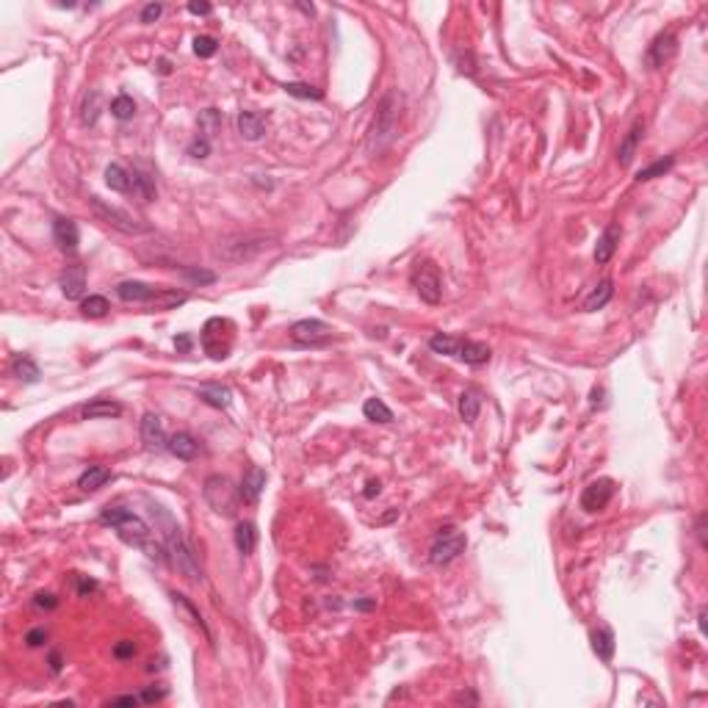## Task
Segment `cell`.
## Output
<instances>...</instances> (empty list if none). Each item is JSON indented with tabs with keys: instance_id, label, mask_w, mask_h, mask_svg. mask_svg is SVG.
I'll return each instance as SVG.
<instances>
[{
	"instance_id": "obj_1",
	"label": "cell",
	"mask_w": 708,
	"mask_h": 708,
	"mask_svg": "<svg viewBox=\"0 0 708 708\" xmlns=\"http://www.w3.org/2000/svg\"><path fill=\"white\" fill-rule=\"evenodd\" d=\"M150 512L155 518V529H161V537H164V545H166V553L172 559V565L177 568V573L183 578H188L191 584H202L205 575H202V568H199V559L191 548V542L185 539L183 529L175 523V518L158 506V504H150Z\"/></svg>"
},
{
	"instance_id": "obj_2",
	"label": "cell",
	"mask_w": 708,
	"mask_h": 708,
	"mask_svg": "<svg viewBox=\"0 0 708 708\" xmlns=\"http://www.w3.org/2000/svg\"><path fill=\"white\" fill-rule=\"evenodd\" d=\"M100 523L111 526V529L119 534V539H122L125 545H133V548L144 551L147 559H152V562H158V565L166 562V551L152 539V529H150L138 515H133L131 509H125V506H105V509L100 512Z\"/></svg>"
},
{
	"instance_id": "obj_3",
	"label": "cell",
	"mask_w": 708,
	"mask_h": 708,
	"mask_svg": "<svg viewBox=\"0 0 708 708\" xmlns=\"http://www.w3.org/2000/svg\"><path fill=\"white\" fill-rule=\"evenodd\" d=\"M398 119H401V94L398 91H388L376 108V117L371 122V131H368V141H365V150L368 155H379L385 152L398 136Z\"/></svg>"
},
{
	"instance_id": "obj_4",
	"label": "cell",
	"mask_w": 708,
	"mask_h": 708,
	"mask_svg": "<svg viewBox=\"0 0 708 708\" xmlns=\"http://www.w3.org/2000/svg\"><path fill=\"white\" fill-rule=\"evenodd\" d=\"M277 247V235L271 232H232L227 238H221L216 247V255L227 263H244L258 258L261 252Z\"/></svg>"
},
{
	"instance_id": "obj_5",
	"label": "cell",
	"mask_w": 708,
	"mask_h": 708,
	"mask_svg": "<svg viewBox=\"0 0 708 708\" xmlns=\"http://www.w3.org/2000/svg\"><path fill=\"white\" fill-rule=\"evenodd\" d=\"M88 208L97 216V221H103V224H108V227H114V230H119L125 235H144V232H150L147 224H141L128 211H122V208H117V205H111V202H105L100 197H88Z\"/></svg>"
},
{
	"instance_id": "obj_6",
	"label": "cell",
	"mask_w": 708,
	"mask_h": 708,
	"mask_svg": "<svg viewBox=\"0 0 708 708\" xmlns=\"http://www.w3.org/2000/svg\"><path fill=\"white\" fill-rule=\"evenodd\" d=\"M202 495H205V501L211 504V509L219 512V515H224V518L235 515V506H238V498H241V495L235 492L232 482H230L227 476H221V473H214V476L205 479Z\"/></svg>"
},
{
	"instance_id": "obj_7",
	"label": "cell",
	"mask_w": 708,
	"mask_h": 708,
	"mask_svg": "<svg viewBox=\"0 0 708 708\" xmlns=\"http://www.w3.org/2000/svg\"><path fill=\"white\" fill-rule=\"evenodd\" d=\"M199 343L214 360H224L232 349V324L227 318H211L199 332Z\"/></svg>"
},
{
	"instance_id": "obj_8",
	"label": "cell",
	"mask_w": 708,
	"mask_h": 708,
	"mask_svg": "<svg viewBox=\"0 0 708 708\" xmlns=\"http://www.w3.org/2000/svg\"><path fill=\"white\" fill-rule=\"evenodd\" d=\"M465 545H468V537L462 534V531L457 529H442L438 537H435V542H432V551H429V562L435 565V568H442V565H451L462 551H465Z\"/></svg>"
},
{
	"instance_id": "obj_9",
	"label": "cell",
	"mask_w": 708,
	"mask_h": 708,
	"mask_svg": "<svg viewBox=\"0 0 708 708\" xmlns=\"http://www.w3.org/2000/svg\"><path fill=\"white\" fill-rule=\"evenodd\" d=\"M412 288H415V294H418L426 305H438L442 296V282H440V274H438V266L435 263L418 266V271L412 274Z\"/></svg>"
},
{
	"instance_id": "obj_10",
	"label": "cell",
	"mask_w": 708,
	"mask_h": 708,
	"mask_svg": "<svg viewBox=\"0 0 708 708\" xmlns=\"http://www.w3.org/2000/svg\"><path fill=\"white\" fill-rule=\"evenodd\" d=\"M288 335H291V341L296 346H318V343L332 338V327L318 321V318H302L288 329Z\"/></svg>"
},
{
	"instance_id": "obj_11",
	"label": "cell",
	"mask_w": 708,
	"mask_h": 708,
	"mask_svg": "<svg viewBox=\"0 0 708 708\" xmlns=\"http://www.w3.org/2000/svg\"><path fill=\"white\" fill-rule=\"evenodd\" d=\"M615 495V482L612 479H598L592 485L584 487L581 492V509L584 512H601Z\"/></svg>"
},
{
	"instance_id": "obj_12",
	"label": "cell",
	"mask_w": 708,
	"mask_h": 708,
	"mask_svg": "<svg viewBox=\"0 0 708 708\" xmlns=\"http://www.w3.org/2000/svg\"><path fill=\"white\" fill-rule=\"evenodd\" d=\"M675 50H678V39H675V34H672V31H662V34L650 42V47H648L645 61H648V67H650V70H659V67H664V64L675 55Z\"/></svg>"
},
{
	"instance_id": "obj_13",
	"label": "cell",
	"mask_w": 708,
	"mask_h": 708,
	"mask_svg": "<svg viewBox=\"0 0 708 708\" xmlns=\"http://www.w3.org/2000/svg\"><path fill=\"white\" fill-rule=\"evenodd\" d=\"M58 285H61V294H64L67 299H81L84 291H86V266H81V263L67 266V268L61 271Z\"/></svg>"
},
{
	"instance_id": "obj_14",
	"label": "cell",
	"mask_w": 708,
	"mask_h": 708,
	"mask_svg": "<svg viewBox=\"0 0 708 708\" xmlns=\"http://www.w3.org/2000/svg\"><path fill=\"white\" fill-rule=\"evenodd\" d=\"M158 294H161V291H158L155 285H147V282H138V280H125V282L117 285V296H119L122 302L150 305V302H155Z\"/></svg>"
},
{
	"instance_id": "obj_15",
	"label": "cell",
	"mask_w": 708,
	"mask_h": 708,
	"mask_svg": "<svg viewBox=\"0 0 708 708\" xmlns=\"http://www.w3.org/2000/svg\"><path fill=\"white\" fill-rule=\"evenodd\" d=\"M141 440L147 448H152V451H161V448H166V429H164V421H161V415H155V412H147L144 418H141Z\"/></svg>"
},
{
	"instance_id": "obj_16",
	"label": "cell",
	"mask_w": 708,
	"mask_h": 708,
	"mask_svg": "<svg viewBox=\"0 0 708 708\" xmlns=\"http://www.w3.org/2000/svg\"><path fill=\"white\" fill-rule=\"evenodd\" d=\"M263 487H266V471L263 468H258V465H252V468L244 473V479H241L238 495H241V501H247V504H258V498L263 495Z\"/></svg>"
},
{
	"instance_id": "obj_17",
	"label": "cell",
	"mask_w": 708,
	"mask_h": 708,
	"mask_svg": "<svg viewBox=\"0 0 708 708\" xmlns=\"http://www.w3.org/2000/svg\"><path fill=\"white\" fill-rule=\"evenodd\" d=\"M642 136H645V122H634L631 131L622 136V141H620V147H617V164L622 169L631 166V161H634V155H636V150H639Z\"/></svg>"
},
{
	"instance_id": "obj_18",
	"label": "cell",
	"mask_w": 708,
	"mask_h": 708,
	"mask_svg": "<svg viewBox=\"0 0 708 708\" xmlns=\"http://www.w3.org/2000/svg\"><path fill=\"white\" fill-rule=\"evenodd\" d=\"M53 241L58 244V249L75 252V249H78V241H81L78 224L72 219H55L53 221Z\"/></svg>"
},
{
	"instance_id": "obj_19",
	"label": "cell",
	"mask_w": 708,
	"mask_h": 708,
	"mask_svg": "<svg viewBox=\"0 0 708 708\" xmlns=\"http://www.w3.org/2000/svg\"><path fill=\"white\" fill-rule=\"evenodd\" d=\"M235 125H238V133L247 141H261L266 136V119L258 111H241L238 119H235Z\"/></svg>"
},
{
	"instance_id": "obj_20",
	"label": "cell",
	"mask_w": 708,
	"mask_h": 708,
	"mask_svg": "<svg viewBox=\"0 0 708 708\" xmlns=\"http://www.w3.org/2000/svg\"><path fill=\"white\" fill-rule=\"evenodd\" d=\"M166 448H169V454L177 457V459H183V462H191L197 454H199V442L194 435H188V432H177L169 438L166 442Z\"/></svg>"
},
{
	"instance_id": "obj_21",
	"label": "cell",
	"mask_w": 708,
	"mask_h": 708,
	"mask_svg": "<svg viewBox=\"0 0 708 708\" xmlns=\"http://www.w3.org/2000/svg\"><path fill=\"white\" fill-rule=\"evenodd\" d=\"M592 650L601 662H612L615 659V631L609 625H601L592 631Z\"/></svg>"
},
{
	"instance_id": "obj_22",
	"label": "cell",
	"mask_w": 708,
	"mask_h": 708,
	"mask_svg": "<svg viewBox=\"0 0 708 708\" xmlns=\"http://www.w3.org/2000/svg\"><path fill=\"white\" fill-rule=\"evenodd\" d=\"M197 398H199L202 404H208V407L227 409V407L232 404V391H230V388H224V385L211 382V385H202V388L197 391Z\"/></svg>"
},
{
	"instance_id": "obj_23",
	"label": "cell",
	"mask_w": 708,
	"mask_h": 708,
	"mask_svg": "<svg viewBox=\"0 0 708 708\" xmlns=\"http://www.w3.org/2000/svg\"><path fill=\"white\" fill-rule=\"evenodd\" d=\"M620 244V227L617 224H609L606 227V232L598 238V247H595V263L598 266H606L612 261V255H615V249H617Z\"/></svg>"
},
{
	"instance_id": "obj_24",
	"label": "cell",
	"mask_w": 708,
	"mask_h": 708,
	"mask_svg": "<svg viewBox=\"0 0 708 708\" xmlns=\"http://www.w3.org/2000/svg\"><path fill=\"white\" fill-rule=\"evenodd\" d=\"M457 360H462L468 365H485L487 360H490V346L482 343V341H465V338H459Z\"/></svg>"
},
{
	"instance_id": "obj_25",
	"label": "cell",
	"mask_w": 708,
	"mask_h": 708,
	"mask_svg": "<svg viewBox=\"0 0 708 708\" xmlns=\"http://www.w3.org/2000/svg\"><path fill=\"white\" fill-rule=\"evenodd\" d=\"M105 185L117 194H131L133 191V172H128L122 164H108L105 166Z\"/></svg>"
},
{
	"instance_id": "obj_26",
	"label": "cell",
	"mask_w": 708,
	"mask_h": 708,
	"mask_svg": "<svg viewBox=\"0 0 708 708\" xmlns=\"http://www.w3.org/2000/svg\"><path fill=\"white\" fill-rule=\"evenodd\" d=\"M612 296H615V282H612V280H601V282L592 288V294L584 299V310H586V313L603 310L612 302Z\"/></svg>"
},
{
	"instance_id": "obj_27",
	"label": "cell",
	"mask_w": 708,
	"mask_h": 708,
	"mask_svg": "<svg viewBox=\"0 0 708 708\" xmlns=\"http://www.w3.org/2000/svg\"><path fill=\"white\" fill-rule=\"evenodd\" d=\"M11 374H14L20 382H25V385L39 382V376H42L39 365H37L31 357H25V354H17V357L11 360Z\"/></svg>"
},
{
	"instance_id": "obj_28",
	"label": "cell",
	"mask_w": 708,
	"mask_h": 708,
	"mask_svg": "<svg viewBox=\"0 0 708 708\" xmlns=\"http://www.w3.org/2000/svg\"><path fill=\"white\" fill-rule=\"evenodd\" d=\"M255 545H258V529H255V523L241 520V523L235 526V548H238V553H241V556H249V553L255 551Z\"/></svg>"
},
{
	"instance_id": "obj_29",
	"label": "cell",
	"mask_w": 708,
	"mask_h": 708,
	"mask_svg": "<svg viewBox=\"0 0 708 708\" xmlns=\"http://www.w3.org/2000/svg\"><path fill=\"white\" fill-rule=\"evenodd\" d=\"M122 415V407L117 401H108V398H94L91 404L84 407V418L86 421H94V418H119Z\"/></svg>"
},
{
	"instance_id": "obj_30",
	"label": "cell",
	"mask_w": 708,
	"mask_h": 708,
	"mask_svg": "<svg viewBox=\"0 0 708 708\" xmlns=\"http://www.w3.org/2000/svg\"><path fill=\"white\" fill-rule=\"evenodd\" d=\"M108 479H111V471H108V468H103V465H91V468H86V471L81 473L78 487H81L84 492H94V490H100V487L105 485Z\"/></svg>"
},
{
	"instance_id": "obj_31",
	"label": "cell",
	"mask_w": 708,
	"mask_h": 708,
	"mask_svg": "<svg viewBox=\"0 0 708 708\" xmlns=\"http://www.w3.org/2000/svg\"><path fill=\"white\" fill-rule=\"evenodd\" d=\"M479 409H482V398L476 396L473 391H462V393H459V418H462L468 426L476 424Z\"/></svg>"
},
{
	"instance_id": "obj_32",
	"label": "cell",
	"mask_w": 708,
	"mask_h": 708,
	"mask_svg": "<svg viewBox=\"0 0 708 708\" xmlns=\"http://www.w3.org/2000/svg\"><path fill=\"white\" fill-rule=\"evenodd\" d=\"M362 415H365L368 421H374V424H391V421H393V409H391L382 398H365Z\"/></svg>"
},
{
	"instance_id": "obj_33",
	"label": "cell",
	"mask_w": 708,
	"mask_h": 708,
	"mask_svg": "<svg viewBox=\"0 0 708 708\" xmlns=\"http://www.w3.org/2000/svg\"><path fill=\"white\" fill-rule=\"evenodd\" d=\"M172 603H175L177 609H180V612H183L185 617L191 620V622H194V625H197V628H199V631H202V634H205V636L211 639V631H208L205 620H202V615H199V612L194 609V603H191V601H188L185 595H180V592H172Z\"/></svg>"
},
{
	"instance_id": "obj_34",
	"label": "cell",
	"mask_w": 708,
	"mask_h": 708,
	"mask_svg": "<svg viewBox=\"0 0 708 708\" xmlns=\"http://www.w3.org/2000/svg\"><path fill=\"white\" fill-rule=\"evenodd\" d=\"M84 114H81V119H84V125H94L97 119H100V111H103V94L97 91V88H91L86 97H84V108H81Z\"/></svg>"
},
{
	"instance_id": "obj_35",
	"label": "cell",
	"mask_w": 708,
	"mask_h": 708,
	"mask_svg": "<svg viewBox=\"0 0 708 708\" xmlns=\"http://www.w3.org/2000/svg\"><path fill=\"white\" fill-rule=\"evenodd\" d=\"M429 349L435 354H442V357H457V352H459V338L445 335V332H438V335L429 338Z\"/></svg>"
},
{
	"instance_id": "obj_36",
	"label": "cell",
	"mask_w": 708,
	"mask_h": 708,
	"mask_svg": "<svg viewBox=\"0 0 708 708\" xmlns=\"http://www.w3.org/2000/svg\"><path fill=\"white\" fill-rule=\"evenodd\" d=\"M111 117L119 119V122H128L136 117V103H133L128 94H119L111 100Z\"/></svg>"
},
{
	"instance_id": "obj_37",
	"label": "cell",
	"mask_w": 708,
	"mask_h": 708,
	"mask_svg": "<svg viewBox=\"0 0 708 708\" xmlns=\"http://www.w3.org/2000/svg\"><path fill=\"white\" fill-rule=\"evenodd\" d=\"M133 191L141 197V202H152L155 199V180L150 175H141V172H133Z\"/></svg>"
},
{
	"instance_id": "obj_38",
	"label": "cell",
	"mask_w": 708,
	"mask_h": 708,
	"mask_svg": "<svg viewBox=\"0 0 708 708\" xmlns=\"http://www.w3.org/2000/svg\"><path fill=\"white\" fill-rule=\"evenodd\" d=\"M221 128V114L216 108H205L202 114H199V136H205V138H214V133Z\"/></svg>"
},
{
	"instance_id": "obj_39",
	"label": "cell",
	"mask_w": 708,
	"mask_h": 708,
	"mask_svg": "<svg viewBox=\"0 0 708 708\" xmlns=\"http://www.w3.org/2000/svg\"><path fill=\"white\" fill-rule=\"evenodd\" d=\"M672 164H675V158L672 155H667V158H662V161H656V164H650V166H645L639 175H636V180L639 183H648V180H656V177H664L669 169H672Z\"/></svg>"
},
{
	"instance_id": "obj_40",
	"label": "cell",
	"mask_w": 708,
	"mask_h": 708,
	"mask_svg": "<svg viewBox=\"0 0 708 708\" xmlns=\"http://www.w3.org/2000/svg\"><path fill=\"white\" fill-rule=\"evenodd\" d=\"M282 88H285V94L299 97V100H324V91L310 86V84H282Z\"/></svg>"
},
{
	"instance_id": "obj_41",
	"label": "cell",
	"mask_w": 708,
	"mask_h": 708,
	"mask_svg": "<svg viewBox=\"0 0 708 708\" xmlns=\"http://www.w3.org/2000/svg\"><path fill=\"white\" fill-rule=\"evenodd\" d=\"M81 310H84V315H88V318H103L111 308H108V299H105V296H86V299L81 302Z\"/></svg>"
},
{
	"instance_id": "obj_42",
	"label": "cell",
	"mask_w": 708,
	"mask_h": 708,
	"mask_svg": "<svg viewBox=\"0 0 708 708\" xmlns=\"http://www.w3.org/2000/svg\"><path fill=\"white\" fill-rule=\"evenodd\" d=\"M188 299V294H177V291H161L158 296H155V302H150L152 308L158 310H169V308H177V305H183Z\"/></svg>"
},
{
	"instance_id": "obj_43",
	"label": "cell",
	"mask_w": 708,
	"mask_h": 708,
	"mask_svg": "<svg viewBox=\"0 0 708 708\" xmlns=\"http://www.w3.org/2000/svg\"><path fill=\"white\" fill-rule=\"evenodd\" d=\"M185 155H191V158H197V161L208 158V155H211V138H205V136L191 138L188 147H185Z\"/></svg>"
},
{
	"instance_id": "obj_44",
	"label": "cell",
	"mask_w": 708,
	"mask_h": 708,
	"mask_svg": "<svg viewBox=\"0 0 708 708\" xmlns=\"http://www.w3.org/2000/svg\"><path fill=\"white\" fill-rule=\"evenodd\" d=\"M183 277L194 285H214L216 282V274L208 268H183Z\"/></svg>"
},
{
	"instance_id": "obj_45",
	"label": "cell",
	"mask_w": 708,
	"mask_h": 708,
	"mask_svg": "<svg viewBox=\"0 0 708 708\" xmlns=\"http://www.w3.org/2000/svg\"><path fill=\"white\" fill-rule=\"evenodd\" d=\"M216 50H219V44H216L214 37H197L194 39V53L199 58H211V55H216Z\"/></svg>"
},
{
	"instance_id": "obj_46",
	"label": "cell",
	"mask_w": 708,
	"mask_h": 708,
	"mask_svg": "<svg viewBox=\"0 0 708 708\" xmlns=\"http://www.w3.org/2000/svg\"><path fill=\"white\" fill-rule=\"evenodd\" d=\"M161 14H164V6H161V3H147V6L141 8V22H155Z\"/></svg>"
},
{
	"instance_id": "obj_47",
	"label": "cell",
	"mask_w": 708,
	"mask_h": 708,
	"mask_svg": "<svg viewBox=\"0 0 708 708\" xmlns=\"http://www.w3.org/2000/svg\"><path fill=\"white\" fill-rule=\"evenodd\" d=\"M114 656H117V659H131V656H136V645H133L131 639L117 642V645H114Z\"/></svg>"
},
{
	"instance_id": "obj_48",
	"label": "cell",
	"mask_w": 708,
	"mask_h": 708,
	"mask_svg": "<svg viewBox=\"0 0 708 708\" xmlns=\"http://www.w3.org/2000/svg\"><path fill=\"white\" fill-rule=\"evenodd\" d=\"M141 703H158V700H164L166 697V689H155V686H147L141 695Z\"/></svg>"
},
{
	"instance_id": "obj_49",
	"label": "cell",
	"mask_w": 708,
	"mask_h": 708,
	"mask_svg": "<svg viewBox=\"0 0 708 708\" xmlns=\"http://www.w3.org/2000/svg\"><path fill=\"white\" fill-rule=\"evenodd\" d=\"M34 606H37V609H55V606H58V598L50 595V592H39V595L34 598Z\"/></svg>"
},
{
	"instance_id": "obj_50",
	"label": "cell",
	"mask_w": 708,
	"mask_h": 708,
	"mask_svg": "<svg viewBox=\"0 0 708 708\" xmlns=\"http://www.w3.org/2000/svg\"><path fill=\"white\" fill-rule=\"evenodd\" d=\"M44 639H47V631H44V628H34V631L25 634L28 648H39V645H44Z\"/></svg>"
},
{
	"instance_id": "obj_51",
	"label": "cell",
	"mask_w": 708,
	"mask_h": 708,
	"mask_svg": "<svg viewBox=\"0 0 708 708\" xmlns=\"http://www.w3.org/2000/svg\"><path fill=\"white\" fill-rule=\"evenodd\" d=\"M108 706H141L138 695H122V697H111Z\"/></svg>"
},
{
	"instance_id": "obj_52",
	"label": "cell",
	"mask_w": 708,
	"mask_h": 708,
	"mask_svg": "<svg viewBox=\"0 0 708 708\" xmlns=\"http://www.w3.org/2000/svg\"><path fill=\"white\" fill-rule=\"evenodd\" d=\"M188 11L197 14V17H208V14L214 11V6H211V3H197V0H194V3H188Z\"/></svg>"
},
{
	"instance_id": "obj_53",
	"label": "cell",
	"mask_w": 708,
	"mask_h": 708,
	"mask_svg": "<svg viewBox=\"0 0 708 708\" xmlns=\"http://www.w3.org/2000/svg\"><path fill=\"white\" fill-rule=\"evenodd\" d=\"M91 589H97V581H91V578H84V575H81V578H78V592H81V595H88Z\"/></svg>"
},
{
	"instance_id": "obj_54",
	"label": "cell",
	"mask_w": 708,
	"mask_h": 708,
	"mask_svg": "<svg viewBox=\"0 0 708 708\" xmlns=\"http://www.w3.org/2000/svg\"><path fill=\"white\" fill-rule=\"evenodd\" d=\"M695 531H697V539H700V545L706 548V515H700V518H697V526H695Z\"/></svg>"
},
{
	"instance_id": "obj_55",
	"label": "cell",
	"mask_w": 708,
	"mask_h": 708,
	"mask_svg": "<svg viewBox=\"0 0 708 708\" xmlns=\"http://www.w3.org/2000/svg\"><path fill=\"white\" fill-rule=\"evenodd\" d=\"M374 606H376L374 598H368V601H354V609H360V612H368V609H374Z\"/></svg>"
},
{
	"instance_id": "obj_56",
	"label": "cell",
	"mask_w": 708,
	"mask_h": 708,
	"mask_svg": "<svg viewBox=\"0 0 708 708\" xmlns=\"http://www.w3.org/2000/svg\"><path fill=\"white\" fill-rule=\"evenodd\" d=\"M175 346L180 349V352H188V346H191V338H188V335H180V338H175Z\"/></svg>"
},
{
	"instance_id": "obj_57",
	"label": "cell",
	"mask_w": 708,
	"mask_h": 708,
	"mask_svg": "<svg viewBox=\"0 0 708 708\" xmlns=\"http://www.w3.org/2000/svg\"><path fill=\"white\" fill-rule=\"evenodd\" d=\"M457 703H479V697L473 692H462V695H457Z\"/></svg>"
},
{
	"instance_id": "obj_58",
	"label": "cell",
	"mask_w": 708,
	"mask_h": 708,
	"mask_svg": "<svg viewBox=\"0 0 708 708\" xmlns=\"http://www.w3.org/2000/svg\"><path fill=\"white\" fill-rule=\"evenodd\" d=\"M374 495H379V482H368L365 487V498H374Z\"/></svg>"
},
{
	"instance_id": "obj_59",
	"label": "cell",
	"mask_w": 708,
	"mask_h": 708,
	"mask_svg": "<svg viewBox=\"0 0 708 708\" xmlns=\"http://www.w3.org/2000/svg\"><path fill=\"white\" fill-rule=\"evenodd\" d=\"M697 628H700V634L706 636V609H700V612H697Z\"/></svg>"
},
{
	"instance_id": "obj_60",
	"label": "cell",
	"mask_w": 708,
	"mask_h": 708,
	"mask_svg": "<svg viewBox=\"0 0 708 708\" xmlns=\"http://www.w3.org/2000/svg\"><path fill=\"white\" fill-rule=\"evenodd\" d=\"M50 667H53V672H58V669H61V659H58V653H50Z\"/></svg>"
},
{
	"instance_id": "obj_61",
	"label": "cell",
	"mask_w": 708,
	"mask_h": 708,
	"mask_svg": "<svg viewBox=\"0 0 708 708\" xmlns=\"http://www.w3.org/2000/svg\"><path fill=\"white\" fill-rule=\"evenodd\" d=\"M158 70L166 75V72H169V61H158Z\"/></svg>"
}]
</instances>
